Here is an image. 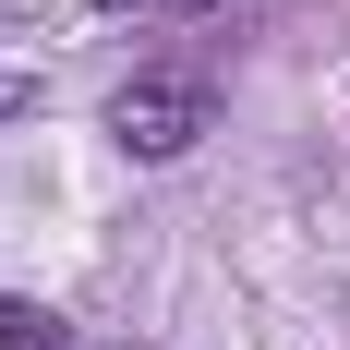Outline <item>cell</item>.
<instances>
[{"instance_id": "cell-4", "label": "cell", "mask_w": 350, "mask_h": 350, "mask_svg": "<svg viewBox=\"0 0 350 350\" xmlns=\"http://www.w3.org/2000/svg\"><path fill=\"white\" fill-rule=\"evenodd\" d=\"M133 12H230V0H133Z\"/></svg>"}, {"instance_id": "cell-1", "label": "cell", "mask_w": 350, "mask_h": 350, "mask_svg": "<svg viewBox=\"0 0 350 350\" xmlns=\"http://www.w3.org/2000/svg\"><path fill=\"white\" fill-rule=\"evenodd\" d=\"M206 121H217L206 72H133V85L109 97V145H121V157H181V145H206Z\"/></svg>"}, {"instance_id": "cell-3", "label": "cell", "mask_w": 350, "mask_h": 350, "mask_svg": "<svg viewBox=\"0 0 350 350\" xmlns=\"http://www.w3.org/2000/svg\"><path fill=\"white\" fill-rule=\"evenodd\" d=\"M25 109H36V85H25V72H0V121H25Z\"/></svg>"}, {"instance_id": "cell-2", "label": "cell", "mask_w": 350, "mask_h": 350, "mask_svg": "<svg viewBox=\"0 0 350 350\" xmlns=\"http://www.w3.org/2000/svg\"><path fill=\"white\" fill-rule=\"evenodd\" d=\"M0 350H85V338H72L61 314H36V302H12V290H0Z\"/></svg>"}]
</instances>
